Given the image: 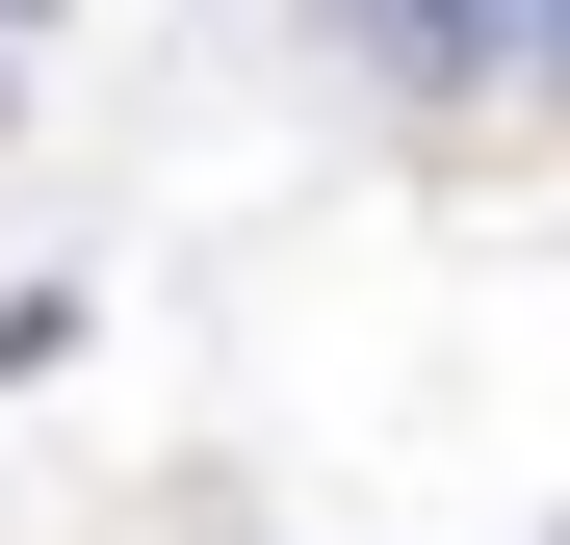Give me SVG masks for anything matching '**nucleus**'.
<instances>
[{
  "label": "nucleus",
  "mask_w": 570,
  "mask_h": 545,
  "mask_svg": "<svg viewBox=\"0 0 570 545\" xmlns=\"http://www.w3.org/2000/svg\"><path fill=\"white\" fill-rule=\"evenodd\" d=\"M493 105H519V130H570V0H493Z\"/></svg>",
  "instance_id": "2"
},
{
  "label": "nucleus",
  "mask_w": 570,
  "mask_h": 545,
  "mask_svg": "<svg viewBox=\"0 0 570 545\" xmlns=\"http://www.w3.org/2000/svg\"><path fill=\"white\" fill-rule=\"evenodd\" d=\"M363 78H415V105H493V0H337Z\"/></svg>",
  "instance_id": "1"
}]
</instances>
